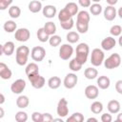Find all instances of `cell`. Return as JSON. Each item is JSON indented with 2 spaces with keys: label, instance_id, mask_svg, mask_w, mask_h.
Wrapping results in <instances>:
<instances>
[{
  "label": "cell",
  "instance_id": "cell-46",
  "mask_svg": "<svg viewBox=\"0 0 122 122\" xmlns=\"http://www.w3.org/2000/svg\"><path fill=\"white\" fill-rule=\"evenodd\" d=\"M51 121H53L52 115L49 112H44L43 113V122H51Z\"/></svg>",
  "mask_w": 122,
  "mask_h": 122
},
{
  "label": "cell",
  "instance_id": "cell-12",
  "mask_svg": "<svg viewBox=\"0 0 122 122\" xmlns=\"http://www.w3.org/2000/svg\"><path fill=\"white\" fill-rule=\"evenodd\" d=\"M85 95L88 99H96L99 95V89L97 86L89 85L85 89Z\"/></svg>",
  "mask_w": 122,
  "mask_h": 122
},
{
  "label": "cell",
  "instance_id": "cell-41",
  "mask_svg": "<svg viewBox=\"0 0 122 122\" xmlns=\"http://www.w3.org/2000/svg\"><path fill=\"white\" fill-rule=\"evenodd\" d=\"M60 26L63 30H71L72 27L74 26V21L72 18H71L70 20L68 21H65V22H61L60 23Z\"/></svg>",
  "mask_w": 122,
  "mask_h": 122
},
{
  "label": "cell",
  "instance_id": "cell-56",
  "mask_svg": "<svg viewBox=\"0 0 122 122\" xmlns=\"http://www.w3.org/2000/svg\"><path fill=\"white\" fill-rule=\"evenodd\" d=\"M41 1H46V0H41Z\"/></svg>",
  "mask_w": 122,
  "mask_h": 122
},
{
  "label": "cell",
  "instance_id": "cell-51",
  "mask_svg": "<svg viewBox=\"0 0 122 122\" xmlns=\"http://www.w3.org/2000/svg\"><path fill=\"white\" fill-rule=\"evenodd\" d=\"M92 122H97L98 120H97L96 118H94V117H90V118L87 119V122H92Z\"/></svg>",
  "mask_w": 122,
  "mask_h": 122
},
{
  "label": "cell",
  "instance_id": "cell-26",
  "mask_svg": "<svg viewBox=\"0 0 122 122\" xmlns=\"http://www.w3.org/2000/svg\"><path fill=\"white\" fill-rule=\"evenodd\" d=\"M36 36H37V39L42 43H45V42L49 41V39H50V35L46 32L44 28H39L38 29V30L36 32Z\"/></svg>",
  "mask_w": 122,
  "mask_h": 122
},
{
  "label": "cell",
  "instance_id": "cell-27",
  "mask_svg": "<svg viewBox=\"0 0 122 122\" xmlns=\"http://www.w3.org/2000/svg\"><path fill=\"white\" fill-rule=\"evenodd\" d=\"M71 18H72V15H71L65 8L62 9V10L58 12V20H59L60 23H61V22L68 21V20H70Z\"/></svg>",
  "mask_w": 122,
  "mask_h": 122
},
{
  "label": "cell",
  "instance_id": "cell-49",
  "mask_svg": "<svg viewBox=\"0 0 122 122\" xmlns=\"http://www.w3.org/2000/svg\"><path fill=\"white\" fill-rule=\"evenodd\" d=\"M116 121H117V122H122V112H119V113L117 114Z\"/></svg>",
  "mask_w": 122,
  "mask_h": 122
},
{
  "label": "cell",
  "instance_id": "cell-8",
  "mask_svg": "<svg viewBox=\"0 0 122 122\" xmlns=\"http://www.w3.org/2000/svg\"><path fill=\"white\" fill-rule=\"evenodd\" d=\"M30 37V31L27 28H20L15 30L14 38L18 42H26Z\"/></svg>",
  "mask_w": 122,
  "mask_h": 122
},
{
  "label": "cell",
  "instance_id": "cell-21",
  "mask_svg": "<svg viewBox=\"0 0 122 122\" xmlns=\"http://www.w3.org/2000/svg\"><path fill=\"white\" fill-rule=\"evenodd\" d=\"M25 72H26L27 76H29V75H32V74H36V73H39V68H38V65H37L36 63H34V62L29 63V64L26 66Z\"/></svg>",
  "mask_w": 122,
  "mask_h": 122
},
{
  "label": "cell",
  "instance_id": "cell-14",
  "mask_svg": "<svg viewBox=\"0 0 122 122\" xmlns=\"http://www.w3.org/2000/svg\"><path fill=\"white\" fill-rule=\"evenodd\" d=\"M116 45V41L112 36H108L101 41V48L104 51H111Z\"/></svg>",
  "mask_w": 122,
  "mask_h": 122
},
{
  "label": "cell",
  "instance_id": "cell-29",
  "mask_svg": "<svg viewBox=\"0 0 122 122\" xmlns=\"http://www.w3.org/2000/svg\"><path fill=\"white\" fill-rule=\"evenodd\" d=\"M8 12H9V15H10L11 18L16 19V18H18V17L20 16V14H21V9H20L18 6H10V7L9 8Z\"/></svg>",
  "mask_w": 122,
  "mask_h": 122
},
{
  "label": "cell",
  "instance_id": "cell-7",
  "mask_svg": "<svg viewBox=\"0 0 122 122\" xmlns=\"http://www.w3.org/2000/svg\"><path fill=\"white\" fill-rule=\"evenodd\" d=\"M56 112L57 115L60 117H66L69 114V107H68V101L66 98H61L58 103H57V108H56Z\"/></svg>",
  "mask_w": 122,
  "mask_h": 122
},
{
  "label": "cell",
  "instance_id": "cell-6",
  "mask_svg": "<svg viewBox=\"0 0 122 122\" xmlns=\"http://www.w3.org/2000/svg\"><path fill=\"white\" fill-rule=\"evenodd\" d=\"M28 79L29 81L30 82L31 86L34 88V89H41L45 86L46 84V80L45 78L40 75L39 73H36V74H32V75H29L28 76Z\"/></svg>",
  "mask_w": 122,
  "mask_h": 122
},
{
  "label": "cell",
  "instance_id": "cell-54",
  "mask_svg": "<svg viewBox=\"0 0 122 122\" xmlns=\"http://www.w3.org/2000/svg\"><path fill=\"white\" fill-rule=\"evenodd\" d=\"M118 44H119L120 47H122V35H120L119 38H118Z\"/></svg>",
  "mask_w": 122,
  "mask_h": 122
},
{
  "label": "cell",
  "instance_id": "cell-37",
  "mask_svg": "<svg viewBox=\"0 0 122 122\" xmlns=\"http://www.w3.org/2000/svg\"><path fill=\"white\" fill-rule=\"evenodd\" d=\"M62 42V39L59 35H56V34H53V35H51L50 36V39H49V43L51 47H57L61 44Z\"/></svg>",
  "mask_w": 122,
  "mask_h": 122
},
{
  "label": "cell",
  "instance_id": "cell-25",
  "mask_svg": "<svg viewBox=\"0 0 122 122\" xmlns=\"http://www.w3.org/2000/svg\"><path fill=\"white\" fill-rule=\"evenodd\" d=\"M3 28H4V30L6 32H10H10H13V31H15L17 30V25H16V23L14 21L8 20V21H6L4 23Z\"/></svg>",
  "mask_w": 122,
  "mask_h": 122
},
{
  "label": "cell",
  "instance_id": "cell-16",
  "mask_svg": "<svg viewBox=\"0 0 122 122\" xmlns=\"http://www.w3.org/2000/svg\"><path fill=\"white\" fill-rule=\"evenodd\" d=\"M42 12L46 18H53L56 15L57 10H56V7L53 5H46L45 7H43Z\"/></svg>",
  "mask_w": 122,
  "mask_h": 122
},
{
  "label": "cell",
  "instance_id": "cell-31",
  "mask_svg": "<svg viewBox=\"0 0 122 122\" xmlns=\"http://www.w3.org/2000/svg\"><path fill=\"white\" fill-rule=\"evenodd\" d=\"M65 9H66L72 16L77 15V13H78V6H77L76 3H74V2H69V3H67L66 6H65Z\"/></svg>",
  "mask_w": 122,
  "mask_h": 122
},
{
  "label": "cell",
  "instance_id": "cell-47",
  "mask_svg": "<svg viewBox=\"0 0 122 122\" xmlns=\"http://www.w3.org/2000/svg\"><path fill=\"white\" fill-rule=\"evenodd\" d=\"M115 90L119 94H122V79L116 81L115 83Z\"/></svg>",
  "mask_w": 122,
  "mask_h": 122
},
{
  "label": "cell",
  "instance_id": "cell-4",
  "mask_svg": "<svg viewBox=\"0 0 122 122\" xmlns=\"http://www.w3.org/2000/svg\"><path fill=\"white\" fill-rule=\"evenodd\" d=\"M121 64V57L118 53H112L111 54L106 60H104V66L106 69L109 70H112V69H116L120 66Z\"/></svg>",
  "mask_w": 122,
  "mask_h": 122
},
{
  "label": "cell",
  "instance_id": "cell-3",
  "mask_svg": "<svg viewBox=\"0 0 122 122\" xmlns=\"http://www.w3.org/2000/svg\"><path fill=\"white\" fill-rule=\"evenodd\" d=\"M104 58H105V54H104V51L101 49L95 48L92 51L91 63H92V66H94V67L101 66L102 63L104 62Z\"/></svg>",
  "mask_w": 122,
  "mask_h": 122
},
{
  "label": "cell",
  "instance_id": "cell-36",
  "mask_svg": "<svg viewBox=\"0 0 122 122\" xmlns=\"http://www.w3.org/2000/svg\"><path fill=\"white\" fill-rule=\"evenodd\" d=\"M90 12L92 15H99L102 12V6L99 3H94L90 6Z\"/></svg>",
  "mask_w": 122,
  "mask_h": 122
},
{
  "label": "cell",
  "instance_id": "cell-10",
  "mask_svg": "<svg viewBox=\"0 0 122 122\" xmlns=\"http://www.w3.org/2000/svg\"><path fill=\"white\" fill-rule=\"evenodd\" d=\"M77 81H78V77L76 76V74L73 73V72H71V73H68L65 76V78L63 80V84H64V87L66 89L71 90V89H73L76 86Z\"/></svg>",
  "mask_w": 122,
  "mask_h": 122
},
{
  "label": "cell",
  "instance_id": "cell-24",
  "mask_svg": "<svg viewBox=\"0 0 122 122\" xmlns=\"http://www.w3.org/2000/svg\"><path fill=\"white\" fill-rule=\"evenodd\" d=\"M84 75L87 79L89 80H92V79H95L98 75V71L95 68L93 67H89L87 68L85 71H84Z\"/></svg>",
  "mask_w": 122,
  "mask_h": 122
},
{
  "label": "cell",
  "instance_id": "cell-18",
  "mask_svg": "<svg viewBox=\"0 0 122 122\" xmlns=\"http://www.w3.org/2000/svg\"><path fill=\"white\" fill-rule=\"evenodd\" d=\"M28 8H29V10H30V12H32V13H37V12H39L40 10H43L42 3H41V1H39V0H32V1H30V2L29 3Z\"/></svg>",
  "mask_w": 122,
  "mask_h": 122
},
{
  "label": "cell",
  "instance_id": "cell-42",
  "mask_svg": "<svg viewBox=\"0 0 122 122\" xmlns=\"http://www.w3.org/2000/svg\"><path fill=\"white\" fill-rule=\"evenodd\" d=\"M31 120L33 122H43V113L38 112H33L31 114Z\"/></svg>",
  "mask_w": 122,
  "mask_h": 122
},
{
  "label": "cell",
  "instance_id": "cell-48",
  "mask_svg": "<svg viewBox=\"0 0 122 122\" xmlns=\"http://www.w3.org/2000/svg\"><path fill=\"white\" fill-rule=\"evenodd\" d=\"M117 1H118V0H106L107 4L110 5V6H114V5L117 3Z\"/></svg>",
  "mask_w": 122,
  "mask_h": 122
},
{
  "label": "cell",
  "instance_id": "cell-22",
  "mask_svg": "<svg viewBox=\"0 0 122 122\" xmlns=\"http://www.w3.org/2000/svg\"><path fill=\"white\" fill-rule=\"evenodd\" d=\"M48 86L51 90H56L61 86V79L58 76H51L48 80Z\"/></svg>",
  "mask_w": 122,
  "mask_h": 122
},
{
  "label": "cell",
  "instance_id": "cell-40",
  "mask_svg": "<svg viewBox=\"0 0 122 122\" xmlns=\"http://www.w3.org/2000/svg\"><path fill=\"white\" fill-rule=\"evenodd\" d=\"M110 33L112 36H120L122 33V27L120 25H113L111 29H110Z\"/></svg>",
  "mask_w": 122,
  "mask_h": 122
},
{
  "label": "cell",
  "instance_id": "cell-44",
  "mask_svg": "<svg viewBox=\"0 0 122 122\" xmlns=\"http://www.w3.org/2000/svg\"><path fill=\"white\" fill-rule=\"evenodd\" d=\"M112 120V117L111 115V112L108 113V112H105L101 115V121L102 122H111Z\"/></svg>",
  "mask_w": 122,
  "mask_h": 122
},
{
  "label": "cell",
  "instance_id": "cell-17",
  "mask_svg": "<svg viewBox=\"0 0 122 122\" xmlns=\"http://www.w3.org/2000/svg\"><path fill=\"white\" fill-rule=\"evenodd\" d=\"M11 75H12V72L10 69L8 67V65L1 62L0 63V77L4 80H9L11 77Z\"/></svg>",
  "mask_w": 122,
  "mask_h": 122
},
{
  "label": "cell",
  "instance_id": "cell-5",
  "mask_svg": "<svg viewBox=\"0 0 122 122\" xmlns=\"http://www.w3.org/2000/svg\"><path fill=\"white\" fill-rule=\"evenodd\" d=\"M31 59L35 62H41L46 56V50L41 46H35L30 51Z\"/></svg>",
  "mask_w": 122,
  "mask_h": 122
},
{
  "label": "cell",
  "instance_id": "cell-39",
  "mask_svg": "<svg viewBox=\"0 0 122 122\" xmlns=\"http://www.w3.org/2000/svg\"><path fill=\"white\" fill-rule=\"evenodd\" d=\"M15 120L17 122H26L28 120V114L26 112L19 111L15 113Z\"/></svg>",
  "mask_w": 122,
  "mask_h": 122
},
{
  "label": "cell",
  "instance_id": "cell-43",
  "mask_svg": "<svg viewBox=\"0 0 122 122\" xmlns=\"http://www.w3.org/2000/svg\"><path fill=\"white\" fill-rule=\"evenodd\" d=\"M13 0H0V10H5L8 8H10V6L11 5Z\"/></svg>",
  "mask_w": 122,
  "mask_h": 122
},
{
  "label": "cell",
  "instance_id": "cell-2",
  "mask_svg": "<svg viewBox=\"0 0 122 122\" xmlns=\"http://www.w3.org/2000/svg\"><path fill=\"white\" fill-rule=\"evenodd\" d=\"M75 51H76L75 58L80 63H82L84 65L87 62V59H88V56H89V53H90V48H89L88 44H86V43L78 44V46L76 47Z\"/></svg>",
  "mask_w": 122,
  "mask_h": 122
},
{
  "label": "cell",
  "instance_id": "cell-15",
  "mask_svg": "<svg viewBox=\"0 0 122 122\" xmlns=\"http://www.w3.org/2000/svg\"><path fill=\"white\" fill-rule=\"evenodd\" d=\"M15 50L14 43L11 41H7L5 44L1 45V54H5L7 56H10Z\"/></svg>",
  "mask_w": 122,
  "mask_h": 122
},
{
  "label": "cell",
  "instance_id": "cell-30",
  "mask_svg": "<svg viewBox=\"0 0 122 122\" xmlns=\"http://www.w3.org/2000/svg\"><path fill=\"white\" fill-rule=\"evenodd\" d=\"M44 30H46V32L51 36V35H53L55 34V31H56V25L51 22V21H49L47 22L45 25H44Z\"/></svg>",
  "mask_w": 122,
  "mask_h": 122
},
{
  "label": "cell",
  "instance_id": "cell-50",
  "mask_svg": "<svg viewBox=\"0 0 122 122\" xmlns=\"http://www.w3.org/2000/svg\"><path fill=\"white\" fill-rule=\"evenodd\" d=\"M0 104L2 105V104H4V102H5V96H4V94L3 93H0Z\"/></svg>",
  "mask_w": 122,
  "mask_h": 122
},
{
  "label": "cell",
  "instance_id": "cell-53",
  "mask_svg": "<svg viewBox=\"0 0 122 122\" xmlns=\"http://www.w3.org/2000/svg\"><path fill=\"white\" fill-rule=\"evenodd\" d=\"M117 14L119 15V17L122 19V7L121 8H119V10H117Z\"/></svg>",
  "mask_w": 122,
  "mask_h": 122
},
{
  "label": "cell",
  "instance_id": "cell-20",
  "mask_svg": "<svg viewBox=\"0 0 122 122\" xmlns=\"http://www.w3.org/2000/svg\"><path fill=\"white\" fill-rule=\"evenodd\" d=\"M107 108H108L109 112H111V113H118L121 107H120V103L117 100L113 99V100L109 101V103L107 105Z\"/></svg>",
  "mask_w": 122,
  "mask_h": 122
},
{
  "label": "cell",
  "instance_id": "cell-32",
  "mask_svg": "<svg viewBox=\"0 0 122 122\" xmlns=\"http://www.w3.org/2000/svg\"><path fill=\"white\" fill-rule=\"evenodd\" d=\"M82 66H83V64L80 63L75 57H74L73 59H71V60L70 61V63H69V68H70L72 71H79L82 69Z\"/></svg>",
  "mask_w": 122,
  "mask_h": 122
},
{
  "label": "cell",
  "instance_id": "cell-34",
  "mask_svg": "<svg viewBox=\"0 0 122 122\" xmlns=\"http://www.w3.org/2000/svg\"><path fill=\"white\" fill-rule=\"evenodd\" d=\"M66 38H67V41L71 44H73V43H76L78 40H79V33L76 32V31H69L66 35Z\"/></svg>",
  "mask_w": 122,
  "mask_h": 122
},
{
  "label": "cell",
  "instance_id": "cell-33",
  "mask_svg": "<svg viewBox=\"0 0 122 122\" xmlns=\"http://www.w3.org/2000/svg\"><path fill=\"white\" fill-rule=\"evenodd\" d=\"M91 111L94 114H99L103 111V104L100 101H94L91 105Z\"/></svg>",
  "mask_w": 122,
  "mask_h": 122
},
{
  "label": "cell",
  "instance_id": "cell-1",
  "mask_svg": "<svg viewBox=\"0 0 122 122\" xmlns=\"http://www.w3.org/2000/svg\"><path fill=\"white\" fill-rule=\"evenodd\" d=\"M30 49L27 46H20L15 51V60L19 66H24L28 63Z\"/></svg>",
  "mask_w": 122,
  "mask_h": 122
},
{
  "label": "cell",
  "instance_id": "cell-23",
  "mask_svg": "<svg viewBox=\"0 0 122 122\" xmlns=\"http://www.w3.org/2000/svg\"><path fill=\"white\" fill-rule=\"evenodd\" d=\"M30 99L27 95H19L16 99V106L20 109H25L29 106Z\"/></svg>",
  "mask_w": 122,
  "mask_h": 122
},
{
  "label": "cell",
  "instance_id": "cell-45",
  "mask_svg": "<svg viewBox=\"0 0 122 122\" xmlns=\"http://www.w3.org/2000/svg\"><path fill=\"white\" fill-rule=\"evenodd\" d=\"M78 4L82 8H90L92 5V0H78Z\"/></svg>",
  "mask_w": 122,
  "mask_h": 122
},
{
  "label": "cell",
  "instance_id": "cell-11",
  "mask_svg": "<svg viewBox=\"0 0 122 122\" xmlns=\"http://www.w3.org/2000/svg\"><path fill=\"white\" fill-rule=\"evenodd\" d=\"M26 81L24 79H17L14 82H12V84L10 85V91L15 93V94H20L26 88Z\"/></svg>",
  "mask_w": 122,
  "mask_h": 122
},
{
  "label": "cell",
  "instance_id": "cell-52",
  "mask_svg": "<svg viewBox=\"0 0 122 122\" xmlns=\"http://www.w3.org/2000/svg\"><path fill=\"white\" fill-rule=\"evenodd\" d=\"M4 114H5L4 110H3L2 107H0V118H3V117H4Z\"/></svg>",
  "mask_w": 122,
  "mask_h": 122
},
{
  "label": "cell",
  "instance_id": "cell-19",
  "mask_svg": "<svg viewBox=\"0 0 122 122\" xmlns=\"http://www.w3.org/2000/svg\"><path fill=\"white\" fill-rule=\"evenodd\" d=\"M111 85V80L106 75H101L97 78V87L101 90H107Z\"/></svg>",
  "mask_w": 122,
  "mask_h": 122
},
{
  "label": "cell",
  "instance_id": "cell-38",
  "mask_svg": "<svg viewBox=\"0 0 122 122\" xmlns=\"http://www.w3.org/2000/svg\"><path fill=\"white\" fill-rule=\"evenodd\" d=\"M76 29H77L79 33H86L89 30V23L76 21Z\"/></svg>",
  "mask_w": 122,
  "mask_h": 122
},
{
  "label": "cell",
  "instance_id": "cell-13",
  "mask_svg": "<svg viewBox=\"0 0 122 122\" xmlns=\"http://www.w3.org/2000/svg\"><path fill=\"white\" fill-rule=\"evenodd\" d=\"M103 14H104V18L107 20V21H112L114 20V18L116 17V14H117V11L115 10V8L113 6H107L104 10H103Z\"/></svg>",
  "mask_w": 122,
  "mask_h": 122
},
{
  "label": "cell",
  "instance_id": "cell-28",
  "mask_svg": "<svg viewBox=\"0 0 122 122\" xmlns=\"http://www.w3.org/2000/svg\"><path fill=\"white\" fill-rule=\"evenodd\" d=\"M90 19H91V16H90V13L87 10L78 11L76 21H78V22H84V23H89L90 22Z\"/></svg>",
  "mask_w": 122,
  "mask_h": 122
},
{
  "label": "cell",
  "instance_id": "cell-9",
  "mask_svg": "<svg viewBox=\"0 0 122 122\" xmlns=\"http://www.w3.org/2000/svg\"><path fill=\"white\" fill-rule=\"evenodd\" d=\"M73 53V48L70 44H63L59 49V57L62 60H69Z\"/></svg>",
  "mask_w": 122,
  "mask_h": 122
},
{
  "label": "cell",
  "instance_id": "cell-55",
  "mask_svg": "<svg viewBox=\"0 0 122 122\" xmlns=\"http://www.w3.org/2000/svg\"><path fill=\"white\" fill-rule=\"evenodd\" d=\"M92 2H94V3H99L101 0H92Z\"/></svg>",
  "mask_w": 122,
  "mask_h": 122
},
{
  "label": "cell",
  "instance_id": "cell-35",
  "mask_svg": "<svg viewBox=\"0 0 122 122\" xmlns=\"http://www.w3.org/2000/svg\"><path fill=\"white\" fill-rule=\"evenodd\" d=\"M84 115L81 112H73L70 117L67 118V122H83Z\"/></svg>",
  "mask_w": 122,
  "mask_h": 122
}]
</instances>
